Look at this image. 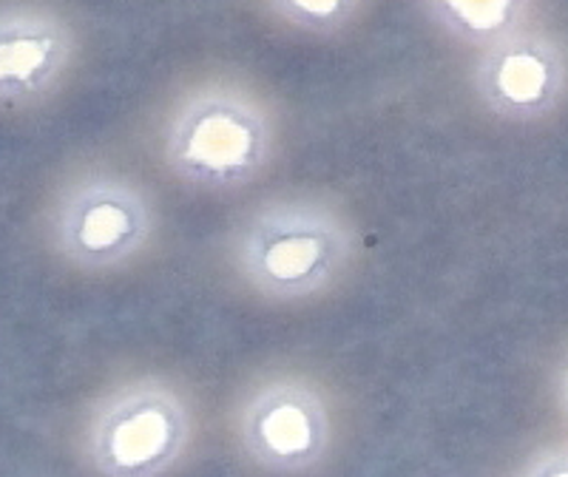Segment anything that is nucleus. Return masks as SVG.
Wrapping results in <instances>:
<instances>
[{"label":"nucleus","mask_w":568,"mask_h":477,"mask_svg":"<svg viewBox=\"0 0 568 477\" xmlns=\"http://www.w3.org/2000/svg\"><path fill=\"white\" fill-rule=\"evenodd\" d=\"M362 251L344 205L318 191H278L242 213L225 258L242 291L258 302L296 307L336 293Z\"/></svg>","instance_id":"f257e3e1"},{"label":"nucleus","mask_w":568,"mask_h":477,"mask_svg":"<svg viewBox=\"0 0 568 477\" xmlns=\"http://www.w3.org/2000/svg\"><path fill=\"white\" fill-rule=\"evenodd\" d=\"M278 149L276 111L236 78H205L171 98L156 129L165 174L205 194H233L271 171Z\"/></svg>","instance_id":"f03ea898"},{"label":"nucleus","mask_w":568,"mask_h":477,"mask_svg":"<svg viewBox=\"0 0 568 477\" xmlns=\"http://www.w3.org/2000/svg\"><path fill=\"white\" fill-rule=\"evenodd\" d=\"M196 435L194 404L174 378L131 375L103 395L85 426V464L109 477L174 471Z\"/></svg>","instance_id":"7ed1b4c3"},{"label":"nucleus","mask_w":568,"mask_h":477,"mask_svg":"<svg viewBox=\"0 0 568 477\" xmlns=\"http://www.w3.org/2000/svg\"><path fill=\"white\" fill-rule=\"evenodd\" d=\"M231 433L245 464L273 475L318 471L336 446V413L316 378L293 369L258 375L231 413Z\"/></svg>","instance_id":"20e7f679"},{"label":"nucleus","mask_w":568,"mask_h":477,"mask_svg":"<svg viewBox=\"0 0 568 477\" xmlns=\"http://www.w3.org/2000/svg\"><path fill=\"white\" fill-rule=\"evenodd\" d=\"M52 227L54 245L71 265L111 273L149 256L160 238L162 216L156 196L140 176L91 169L63 191Z\"/></svg>","instance_id":"39448f33"},{"label":"nucleus","mask_w":568,"mask_h":477,"mask_svg":"<svg viewBox=\"0 0 568 477\" xmlns=\"http://www.w3.org/2000/svg\"><path fill=\"white\" fill-rule=\"evenodd\" d=\"M471 85L489 116L511 123L535 120L557 94V60L537 40L506 34L480 49Z\"/></svg>","instance_id":"423d86ee"},{"label":"nucleus","mask_w":568,"mask_h":477,"mask_svg":"<svg viewBox=\"0 0 568 477\" xmlns=\"http://www.w3.org/2000/svg\"><path fill=\"white\" fill-rule=\"evenodd\" d=\"M71 60V34L54 18H18L0 32V94L43 98Z\"/></svg>","instance_id":"0eeeda50"},{"label":"nucleus","mask_w":568,"mask_h":477,"mask_svg":"<svg viewBox=\"0 0 568 477\" xmlns=\"http://www.w3.org/2000/svg\"><path fill=\"white\" fill-rule=\"evenodd\" d=\"M446 34L466 45H484L506 38L526 0H424Z\"/></svg>","instance_id":"6e6552de"},{"label":"nucleus","mask_w":568,"mask_h":477,"mask_svg":"<svg viewBox=\"0 0 568 477\" xmlns=\"http://www.w3.org/2000/svg\"><path fill=\"white\" fill-rule=\"evenodd\" d=\"M284 27L316 38H333L353 27L367 0H265Z\"/></svg>","instance_id":"1a4fd4ad"}]
</instances>
